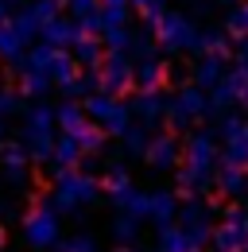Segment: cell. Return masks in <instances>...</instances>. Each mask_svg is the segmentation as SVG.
Returning a JSON list of instances; mask_svg holds the SVG:
<instances>
[{
    "label": "cell",
    "instance_id": "11",
    "mask_svg": "<svg viewBox=\"0 0 248 252\" xmlns=\"http://www.w3.org/2000/svg\"><path fill=\"white\" fill-rule=\"evenodd\" d=\"M28 167H31V152L20 144H0V175L12 190H24L28 187Z\"/></svg>",
    "mask_w": 248,
    "mask_h": 252
},
{
    "label": "cell",
    "instance_id": "14",
    "mask_svg": "<svg viewBox=\"0 0 248 252\" xmlns=\"http://www.w3.org/2000/svg\"><path fill=\"white\" fill-rule=\"evenodd\" d=\"M179 194L175 190H152V210H148V221H152L155 229H163V225H175L179 221Z\"/></svg>",
    "mask_w": 248,
    "mask_h": 252
},
{
    "label": "cell",
    "instance_id": "12",
    "mask_svg": "<svg viewBox=\"0 0 248 252\" xmlns=\"http://www.w3.org/2000/svg\"><path fill=\"white\" fill-rule=\"evenodd\" d=\"M148 167L152 171H175L179 163H183V152H179V144H175V136H152V144H148Z\"/></svg>",
    "mask_w": 248,
    "mask_h": 252
},
{
    "label": "cell",
    "instance_id": "31",
    "mask_svg": "<svg viewBox=\"0 0 248 252\" xmlns=\"http://www.w3.org/2000/svg\"><path fill=\"white\" fill-rule=\"evenodd\" d=\"M55 252H101L97 249V237L93 233H70V237H62Z\"/></svg>",
    "mask_w": 248,
    "mask_h": 252
},
{
    "label": "cell",
    "instance_id": "9",
    "mask_svg": "<svg viewBox=\"0 0 248 252\" xmlns=\"http://www.w3.org/2000/svg\"><path fill=\"white\" fill-rule=\"evenodd\" d=\"M97 82L105 94H124L136 86V63L124 51H109V59L97 66Z\"/></svg>",
    "mask_w": 248,
    "mask_h": 252
},
{
    "label": "cell",
    "instance_id": "43",
    "mask_svg": "<svg viewBox=\"0 0 248 252\" xmlns=\"http://www.w3.org/2000/svg\"><path fill=\"white\" fill-rule=\"evenodd\" d=\"M0 86H4V74H0Z\"/></svg>",
    "mask_w": 248,
    "mask_h": 252
},
{
    "label": "cell",
    "instance_id": "34",
    "mask_svg": "<svg viewBox=\"0 0 248 252\" xmlns=\"http://www.w3.org/2000/svg\"><path fill=\"white\" fill-rule=\"evenodd\" d=\"M225 32L233 35V39H245V35H248V4H237V8L229 12V20H225Z\"/></svg>",
    "mask_w": 248,
    "mask_h": 252
},
{
    "label": "cell",
    "instance_id": "7",
    "mask_svg": "<svg viewBox=\"0 0 248 252\" xmlns=\"http://www.w3.org/2000/svg\"><path fill=\"white\" fill-rule=\"evenodd\" d=\"M206 113H214V101L206 97L202 86H183L175 97H167V121H171V128H190Z\"/></svg>",
    "mask_w": 248,
    "mask_h": 252
},
{
    "label": "cell",
    "instance_id": "6",
    "mask_svg": "<svg viewBox=\"0 0 248 252\" xmlns=\"http://www.w3.org/2000/svg\"><path fill=\"white\" fill-rule=\"evenodd\" d=\"M152 35L163 51H194V39H198V24L183 16V12H163L152 24Z\"/></svg>",
    "mask_w": 248,
    "mask_h": 252
},
{
    "label": "cell",
    "instance_id": "28",
    "mask_svg": "<svg viewBox=\"0 0 248 252\" xmlns=\"http://www.w3.org/2000/svg\"><path fill=\"white\" fill-rule=\"evenodd\" d=\"M225 163H237V167H248V121L241 132H233L225 140Z\"/></svg>",
    "mask_w": 248,
    "mask_h": 252
},
{
    "label": "cell",
    "instance_id": "44",
    "mask_svg": "<svg viewBox=\"0 0 248 252\" xmlns=\"http://www.w3.org/2000/svg\"><path fill=\"white\" fill-rule=\"evenodd\" d=\"M241 252H248V245H245V249H241Z\"/></svg>",
    "mask_w": 248,
    "mask_h": 252
},
{
    "label": "cell",
    "instance_id": "39",
    "mask_svg": "<svg viewBox=\"0 0 248 252\" xmlns=\"http://www.w3.org/2000/svg\"><path fill=\"white\" fill-rule=\"evenodd\" d=\"M237 66H241V70H248V39L241 43V51H237Z\"/></svg>",
    "mask_w": 248,
    "mask_h": 252
},
{
    "label": "cell",
    "instance_id": "3",
    "mask_svg": "<svg viewBox=\"0 0 248 252\" xmlns=\"http://www.w3.org/2000/svg\"><path fill=\"white\" fill-rule=\"evenodd\" d=\"M20 237L31 252H55V245L62 241V214L55 198H35V206L20 221Z\"/></svg>",
    "mask_w": 248,
    "mask_h": 252
},
{
    "label": "cell",
    "instance_id": "40",
    "mask_svg": "<svg viewBox=\"0 0 248 252\" xmlns=\"http://www.w3.org/2000/svg\"><path fill=\"white\" fill-rule=\"evenodd\" d=\"M113 252H140L136 245H121V249H113Z\"/></svg>",
    "mask_w": 248,
    "mask_h": 252
},
{
    "label": "cell",
    "instance_id": "21",
    "mask_svg": "<svg viewBox=\"0 0 248 252\" xmlns=\"http://www.w3.org/2000/svg\"><path fill=\"white\" fill-rule=\"evenodd\" d=\"M225 74H229V70H225V59H221V55H202V59L194 63V86L214 90Z\"/></svg>",
    "mask_w": 248,
    "mask_h": 252
},
{
    "label": "cell",
    "instance_id": "35",
    "mask_svg": "<svg viewBox=\"0 0 248 252\" xmlns=\"http://www.w3.org/2000/svg\"><path fill=\"white\" fill-rule=\"evenodd\" d=\"M20 105H24V94H20V90L0 86V121H4V117H12V113H20Z\"/></svg>",
    "mask_w": 248,
    "mask_h": 252
},
{
    "label": "cell",
    "instance_id": "15",
    "mask_svg": "<svg viewBox=\"0 0 248 252\" xmlns=\"http://www.w3.org/2000/svg\"><path fill=\"white\" fill-rule=\"evenodd\" d=\"M132 117H140L144 125H159L167 117V97L159 90H140V97L132 101Z\"/></svg>",
    "mask_w": 248,
    "mask_h": 252
},
{
    "label": "cell",
    "instance_id": "37",
    "mask_svg": "<svg viewBox=\"0 0 248 252\" xmlns=\"http://www.w3.org/2000/svg\"><path fill=\"white\" fill-rule=\"evenodd\" d=\"M62 4L70 8V16H74V20H90L93 12L101 8V0H62Z\"/></svg>",
    "mask_w": 248,
    "mask_h": 252
},
{
    "label": "cell",
    "instance_id": "46",
    "mask_svg": "<svg viewBox=\"0 0 248 252\" xmlns=\"http://www.w3.org/2000/svg\"><path fill=\"white\" fill-rule=\"evenodd\" d=\"M214 252H217V249H214Z\"/></svg>",
    "mask_w": 248,
    "mask_h": 252
},
{
    "label": "cell",
    "instance_id": "17",
    "mask_svg": "<svg viewBox=\"0 0 248 252\" xmlns=\"http://www.w3.org/2000/svg\"><path fill=\"white\" fill-rule=\"evenodd\" d=\"M24 55H28V39L16 32L12 16H8V20H0V59L12 66V63H20Z\"/></svg>",
    "mask_w": 248,
    "mask_h": 252
},
{
    "label": "cell",
    "instance_id": "8",
    "mask_svg": "<svg viewBox=\"0 0 248 252\" xmlns=\"http://www.w3.org/2000/svg\"><path fill=\"white\" fill-rule=\"evenodd\" d=\"M210 245H214L217 252H241L245 249L248 245V210L229 206V210L221 214V225H214Z\"/></svg>",
    "mask_w": 248,
    "mask_h": 252
},
{
    "label": "cell",
    "instance_id": "33",
    "mask_svg": "<svg viewBox=\"0 0 248 252\" xmlns=\"http://www.w3.org/2000/svg\"><path fill=\"white\" fill-rule=\"evenodd\" d=\"M101 187L109 190V198H117V194H124V190L132 187V179H128V171H124V167H109V171H105V179H101Z\"/></svg>",
    "mask_w": 248,
    "mask_h": 252
},
{
    "label": "cell",
    "instance_id": "32",
    "mask_svg": "<svg viewBox=\"0 0 248 252\" xmlns=\"http://www.w3.org/2000/svg\"><path fill=\"white\" fill-rule=\"evenodd\" d=\"M124 140V152H128V156H148V144H152V136H148V128L140 125H128V132H124L121 136Z\"/></svg>",
    "mask_w": 248,
    "mask_h": 252
},
{
    "label": "cell",
    "instance_id": "5",
    "mask_svg": "<svg viewBox=\"0 0 248 252\" xmlns=\"http://www.w3.org/2000/svg\"><path fill=\"white\" fill-rule=\"evenodd\" d=\"M86 113H90L93 125H101L109 136H124L132 125V105H124L117 94H90L86 97Z\"/></svg>",
    "mask_w": 248,
    "mask_h": 252
},
{
    "label": "cell",
    "instance_id": "26",
    "mask_svg": "<svg viewBox=\"0 0 248 252\" xmlns=\"http://www.w3.org/2000/svg\"><path fill=\"white\" fill-rule=\"evenodd\" d=\"M74 59H78V66H90V70H97V66L105 63V51H101V43H97L93 35L82 32V39L74 43Z\"/></svg>",
    "mask_w": 248,
    "mask_h": 252
},
{
    "label": "cell",
    "instance_id": "1",
    "mask_svg": "<svg viewBox=\"0 0 248 252\" xmlns=\"http://www.w3.org/2000/svg\"><path fill=\"white\" fill-rule=\"evenodd\" d=\"M210 183H217V144H214L210 132H194L190 144L183 148L179 190H183V194H202Z\"/></svg>",
    "mask_w": 248,
    "mask_h": 252
},
{
    "label": "cell",
    "instance_id": "13",
    "mask_svg": "<svg viewBox=\"0 0 248 252\" xmlns=\"http://www.w3.org/2000/svg\"><path fill=\"white\" fill-rule=\"evenodd\" d=\"M82 39V20L74 16H55L51 24H43V43L51 47H74Z\"/></svg>",
    "mask_w": 248,
    "mask_h": 252
},
{
    "label": "cell",
    "instance_id": "29",
    "mask_svg": "<svg viewBox=\"0 0 248 252\" xmlns=\"http://www.w3.org/2000/svg\"><path fill=\"white\" fill-rule=\"evenodd\" d=\"M20 94H24V97H31V101L47 97V94H51V74H43V70H24Z\"/></svg>",
    "mask_w": 248,
    "mask_h": 252
},
{
    "label": "cell",
    "instance_id": "24",
    "mask_svg": "<svg viewBox=\"0 0 248 252\" xmlns=\"http://www.w3.org/2000/svg\"><path fill=\"white\" fill-rule=\"evenodd\" d=\"M86 125H90V113H86L78 101H70V97H66V105H59V128L66 132V136H78Z\"/></svg>",
    "mask_w": 248,
    "mask_h": 252
},
{
    "label": "cell",
    "instance_id": "41",
    "mask_svg": "<svg viewBox=\"0 0 248 252\" xmlns=\"http://www.w3.org/2000/svg\"><path fill=\"white\" fill-rule=\"evenodd\" d=\"M0 252H8V237H4V229H0Z\"/></svg>",
    "mask_w": 248,
    "mask_h": 252
},
{
    "label": "cell",
    "instance_id": "42",
    "mask_svg": "<svg viewBox=\"0 0 248 252\" xmlns=\"http://www.w3.org/2000/svg\"><path fill=\"white\" fill-rule=\"evenodd\" d=\"M0 136H4V121H0Z\"/></svg>",
    "mask_w": 248,
    "mask_h": 252
},
{
    "label": "cell",
    "instance_id": "22",
    "mask_svg": "<svg viewBox=\"0 0 248 252\" xmlns=\"http://www.w3.org/2000/svg\"><path fill=\"white\" fill-rule=\"evenodd\" d=\"M194 55H229V32H217V28H202L194 39Z\"/></svg>",
    "mask_w": 248,
    "mask_h": 252
},
{
    "label": "cell",
    "instance_id": "25",
    "mask_svg": "<svg viewBox=\"0 0 248 252\" xmlns=\"http://www.w3.org/2000/svg\"><path fill=\"white\" fill-rule=\"evenodd\" d=\"M51 82L55 86H66V82H74L78 78V59L74 55H66V47H55V59H51Z\"/></svg>",
    "mask_w": 248,
    "mask_h": 252
},
{
    "label": "cell",
    "instance_id": "18",
    "mask_svg": "<svg viewBox=\"0 0 248 252\" xmlns=\"http://www.w3.org/2000/svg\"><path fill=\"white\" fill-rule=\"evenodd\" d=\"M167 63L159 59V55H144L140 63H136V86L140 90H159L163 82H167Z\"/></svg>",
    "mask_w": 248,
    "mask_h": 252
},
{
    "label": "cell",
    "instance_id": "36",
    "mask_svg": "<svg viewBox=\"0 0 248 252\" xmlns=\"http://www.w3.org/2000/svg\"><path fill=\"white\" fill-rule=\"evenodd\" d=\"M59 4L62 0H31V16H35L39 24H51V20L59 16Z\"/></svg>",
    "mask_w": 248,
    "mask_h": 252
},
{
    "label": "cell",
    "instance_id": "23",
    "mask_svg": "<svg viewBox=\"0 0 248 252\" xmlns=\"http://www.w3.org/2000/svg\"><path fill=\"white\" fill-rule=\"evenodd\" d=\"M82 159H86L82 144H78L74 136H66V132H62L59 144H55V156H51V163H55V167L62 171V167H82Z\"/></svg>",
    "mask_w": 248,
    "mask_h": 252
},
{
    "label": "cell",
    "instance_id": "10",
    "mask_svg": "<svg viewBox=\"0 0 248 252\" xmlns=\"http://www.w3.org/2000/svg\"><path fill=\"white\" fill-rule=\"evenodd\" d=\"M179 225L198 245H210V237H214V210L202 198H186L183 206H179Z\"/></svg>",
    "mask_w": 248,
    "mask_h": 252
},
{
    "label": "cell",
    "instance_id": "30",
    "mask_svg": "<svg viewBox=\"0 0 248 252\" xmlns=\"http://www.w3.org/2000/svg\"><path fill=\"white\" fill-rule=\"evenodd\" d=\"M105 136H109V132H105L101 125H93V121H90V125L82 128L74 140L82 144V152H86V156H101V152H105Z\"/></svg>",
    "mask_w": 248,
    "mask_h": 252
},
{
    "label": "cell",
    "instance_id": "16",
    "mask_svg": "<svg viewBox=\"0 0 248 252\" xmlns=\"http://www.w3.org/2000/svg\"><path fill=\"white\" fill-rule=\"evenodd\" d=\"M217 190L225 198H245L248 194V167H237V163H221L217 167Z\"/></svg>",
    "mask_w": 248,
    "mask_h": 252
},
{
    "label": "cell",
    "instance_id": "27",
    "mask_svg": "<svg viewBox=\"0 0 248 252\" xmlns=\"http://www.w3.org/2000/svg\"><path fill=\"white\" fill-rule=\"evenodd\" d=\"M140 225H144L140 218H132V214H124V210H117V218L109 221V233H113V237H117L121 245H132V241L140 237Z\"/></svg>",
    "mask_w": 248,
    "mask_h": 252
},
{
    "label": "cell",
    "instance_id": "2",
    "mask_svg": "<svg viewBox=\"0 0 248 252\" xmlns=\"http://www.w3.org/2000/svg\"><path fill=\"white\" fill-rule=\"evenodd\" d=\"M55 206H59V214H70V218L82 221V206H93L97 198H101V179H93L90 171H82V167H62L59 175H55Z\"/></svg>",
    "mask_w": 248,
    "mask_h": 252
},
{
    "label": "cell",
    "instance_id": "19",
    "mask_svg": "<svg viewBox=\"0 0 248 252\" xmlns=\"http://www.w3.org/2000/svg\"><path fill=\"white\" fill-rule=\"evenodd\" d=\"M117 210H124V214H132V218L148 221V210H152V190H140L136 183L124 190V194H117V198H109Z\"/></svg>",
    "mask_w": 248,
    "mask_h": 252
},
{
    "label": "cell",
    "instance_id": "4",
    "mask_svg": "<svg viewBox=\"0 0 248 252\" xmlns=\"http://www.w3.org/2000/svg\"><path fill=\"white\" fill-rule=\"evenodd\" d=\"M55 128H59V109H51V105H31L28 113H24L20 140H24V148L31 152V163H43V167L51 163L55 144H59Z\"/></svg>",
    "mask_w": 248,
    "mask_h": 252
},
{
    "label": "cell",
    "instance_id": "20",
    "mask_svg": "<svg viewBox=\"0 0 248 252\" xmlns=\"http://www.w3.org/2000/svg\"><path fill=\"white\" fill-rule=\"evenodd\" d=\"M155 241H159V252H202V245L186 233L183 225H163Z\"/></svg>",
    "mask_w": 248,
    "mask_h": 252
},
{
    "label": "cell",
    "instance_id": "45",
    "mask_svg": "<svg viewBox=\"0 0 248 252\" xmlns=\"http://www.w3.org/2000/svg\"><path fill=\"white\" fill-rule=\"evenodd\" d=\"M155 252H159V249H155Z\"/></svg>",
    "mask_w": 248,
    "mask_h": 252
},
{
    "label": "cell",
    "instance_id": "38",
    "mask_svg": "<svg viewBox=\"0 0 248 252\" xmlns=\"http://www.w3.org/2000/svg\"><path fill=\"white\" fill-rule=\"evenodd\" d=\"M132 8H136L144 20H152V24L163 16V0H132Z\"/></svg>",
    "mask_w": 248,
    "mask_h": 252
}]
</instances>
